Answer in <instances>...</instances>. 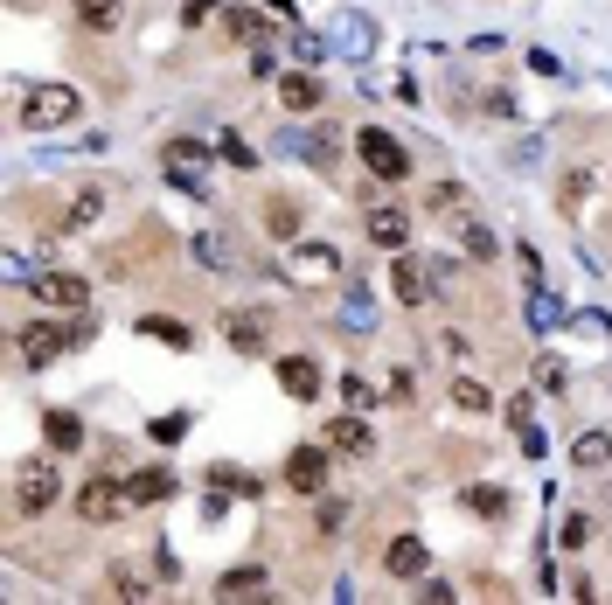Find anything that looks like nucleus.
Here are the masks:
<instances>
[{
  "instance_id": "obj_4",
  "label": "nucleus",
  "mask_w": 612,
  "mask_h": 605,
  "mask_svg": "<svg viewBox=\"0 0 612 605\" xmlns=\"http://www.w3.org/2000/svg\"><path fill=\"white\" fill-rule=\"evenodd\" d=\"M126 508H133V494H126V487H119L112 473L84 480V494H77V515H84V522H119Z\"/></svg>"
},
{
  "instance_id": "obj_23",
  "label": "nucleus",
  "mask_w": 612,
  "mask_h": 605,
  "mask_svg": "<svg viewBox=\"0 0 612 605\" xmlns=\"http://www.w3.org/2000/svg\"><path fill=\"white\" fill-rule=\"evenodd\" d=\"M578 466H612V432H585L578 439Z\"/></svg>"
},
{
  "instance_id": "obj_3",
  "label": "nucleus",
  "mask_w": 612,
  "mask_h": 605,
  "mask_svg": "<svg viewBox=\"0 0 612 605\" xmlns=\"http://www.w3.org/2000/svg\"><path fill=\"white\" fill-rule=\"evenodd\" d=\"M56 466L49 459H28L21 473H14V515H49V501H56Z\"/></svg>"
},
{
  "instance_id": "obj_38",
  "label": "nucleus",
  "mask_w": 612,
  "mask_h": 605,
  "mask_svg": "<svg viewBox=\"0 0 612 605\" xmlns=\"http://www.w3.org/2000/svg\"><path fill=\"white\" fill-rule=\"evenodd\" d=\"M153 578H160V585H174V578H181V564H174V550H153Z\"/></svg>"
},
{
  "instance_id": "obj_31",
  "label": "nucleus",
  "mask_w": 612,
  "mask_h": 605,
  "mask_svg": "<svg viewBox=\"0 0 612 605\" xmlns=\"http://www.w3.org/2000/svg\"><path fill=\"white\" fill-rule=\"evenodd\" d=\"M216 147H223V160H230V167H258V153L244 147V140H237V133H223V140H216Z\"/></svg>"
},
{
  "instance_id": "obj_19",
  "label": "nucleus",
  "mask_w": 612,
  "mask_h": 605,
  "mask_svg": "<svg viewBox=\"0 0 612 605\" xmlns=\"http://www.w3.org/2000/svg\"><path fill=\"white\" fill-rule=\"evenodd\" d=\"M42 432H49V446H56V453H77V446H84V418H77V411H49V425H42Z\"/></svg>"
},
{
  "instance_id": "obj_1",
  "label": "nucleus",
  "mask_w": 612,
  "mask_h": 605,
  "mask_svg": "<svg viewBox=\"0 0 612 605\" xmlns=\"http://www.w3.org/2000/svg\"><path fill=\"white\" fill-rule=\"evenodd\" d=\"M77 112H84V98H77L70 84H35V91H28V105H21V126L56 133V126H70Z\"/></svg>"
},
{
  "instance_id": "obj_14",
  "label": "nucleus",
  "mask_w": 612,
  "mask_h": 605,
  "mask_svg": "<svg viewBox=\"0 0 612 605\" xmlns=\"http://www.w3.org/2000/svg\"><path fill=\"white\" fill-rule=\"evenodd\" d=\"M279 383H286L293 404H313V397H320V369H313L306 355H279Z\"/></svg>"
},
{
  "instance_id": "obj_5",
  "label": "nucleus",
  "mask_w": 612,
  "mask_h": 605,
  "mask_svg": "<svg viewBox=\"0 0 612 605\" xmlns=\"http://www.w3.org/2000/svg\"><path fill=\"white\" fill-rule=\"evenodd\" d=\"M334 272H341V251L334 244H306V237L286 244V279H334Z\"/></svg>"
},
{
  "instance_id": "obj_8",
  "label": "nucleus",
  "mask_w": 612,
  "mask_h": 605,
  "mask_svg": "<svg viewBox=\"0 0 612 605\" xmlns=\"http://www.w3.org/2000/svg\"><path fill=\"white\" fill-rule=\"evenodd\" d=\"M28 293H35V300H42V306H70V313H77V306L91 300V286H84L77 272H42V279H35Z\"/></svg>"
},
{
  "instance_id": "obj_36",
  "label": "nucleus",
  "mask_w": 612,
  "mask_h": 605,
  "mask_svg": "<svg viewBox=\"0 0 612 605\" xmlns=\"http://www.w3.org/2000/svg\"><path fill=\"white\" fill-rule=\"evenodd\" d=\"M313 522H320V529H341V522H348V508H341V501H320V508H313Z\"/></svg>"
},
{
  "instance_id": "obj_15",
  "label": "nucleus",
  "mask_w": 612,
  "mask_h": 605,
  "mask_svg": "<svg viewBox=\"0 0 612 605\" xmlns=\"http://www.w3.org/2000/svg\"><path fill=\"white\" fill-rule=\"evenodd\" d=\"M98 216H105V188L91 181V188H77V202L63 209V223H56V230H63V237H77V230H91Z\"/></svg>"
},
{
  "instance_id": "obj_27",
  "label": "nucleus",
  "mask_w": 612,
  "mask_h": 605,
  "mask_svg": "<svg viewBox=\"0 0 612 605\" xmlns=\"http://www.w3.org/2000/svg\"><path fill=\"white\" fill-rule=\"evenodd\" d=\"M453 397H459V411H494V397H487V390H480L473 376H459V383H453Z\"/></svg>"
},
{
  "instance_id": "obj_40",
  "label": "nucleus",
  "mask_w": 612,
  "mask_h": 605,
  "mask_svg": "<svg viewBox=\"0 0 612 605\" xmlns=\"http://www.w3.org/2000/svg\"><path fill=\"white\" fill-rule=\"evenodd\" d=\"M522 453H529V459H543V453H550V439H543V432H536V418H529V425H522Z\"/></svg>"
},
{
  "instance_id": "obj_28",
  "label": "nucleus",
  "mask_w": 612,
  "mask_h": 605,
  "mask_svg": "<svg viewBox=\"0 0 612 605\" xmlns=\"http://www.w3.org/2000/svg\"><path fill=\"white\" fill-rule=\"evenodd\" d=\"M529 327H536V334H550V327H557V300H550L543 286H536V300H529Z\"/></svg>"
},
{
  "instance_id": "obj_33",
  "label": "nucleus",
  "mask_w": 612,
  "mask_h": 605,
  "mask_svg": "<svg viewBox=\"0 0 612 605\" xmlns=\"http://www.w3.org/2000/svg\"><path fill=\"white\" fill-rule=\"evenodd\" d=\"M536 390H564V362L543 355V362H536Z\"/></svg>"
},
{
  "instance_id": "obj_18",
  "label": "nucleus",
  "mask_w": 612,
  "mask_h": 605,
  "mask_svg": "<svg viewBox=\"0 0 612 605\" xmlns=\"http://www.w3.org/2000/svg\"><path fill=\"white\" fill-rule=\"evenodd\" d=\"M327 446L334 453H369V425L348 411V418H327Z\"/></svg>"
},
{
  "instance_id": "obj_32",
  "label": "nucleus",
  "mask_w": 612,
  "mask_h": 605,
  "mask_svg": "<svg viewBox=\"0 0 612 605\" xmlns=\"http://www.w3.org/2000/svg\"><path fill=\"white\" fill-rule=\"evenodd\" d=\"M195 258H202V265H230V244H223V237H202Z\"/></svg>"
},
{
  "instance_id": "obj_35",
  "label": "nucleus",
  "mask_w": 612,
  "mask_h": 605,
  "mask_svg": "<svg viewBox=\"0 0 612 605\" xmlns=\"http://www.w3.org/2000/svg\"><path fill=\"white\" fill-rule=\"evenodd\" d=\"M529 70H536V77H564V63H557L550 49H529Z\"/></svg>"
},
{
  "instance_id": "obj_16",
  "label": "nucleus",
  "mask_w": 612,
  "mask_h": 605,
  "mask_svg": "<svg viewBox=\"0 0 612 605\" xmlns=\"http://www.w3.org/2000/svg\"><path fill=\"white\" fill-rule=\"evenodd\" d=\"M160 160L181 174V188H195V167H209V147H202V140H167V147H160Z\"/></svg>"
},
{
  "instance_id": "obj_37",
  "label": "nucleus",
  "mask_w": 612,
  "mask_h": 605,
  "mask_svg": "<svg viewBox=\"0 0 612 605\" xmlns=\"http://www.w3.org/2000/svg\"><path fill=\"white\" fill-rule=\"evenodd\" d=\"M564 543H571V550L592 543V515H571V522H564Z\"/></svg>"
},
{
  "instance_id": "obj_10",
  "label": "nucleus",
  "mask_w": 612,
  "mask_h": 605,
  "mask_svg": "<svg viewBox=\"0 0 612 605\" xmlns=\"http://www.w3.org/2000/svg\"><path fill=\"white\" fill-rule=\"evenodd\" d=\"M286 480H293L300 494H320V487H327V446H300V453L286 459Z\"/></svg>"
},
{
  "instance_id": "obj_42",
  "label": "nucleus",
  "mask_w": 612,
  "mask_h": 605,
  "mask_svg": "<svg viewBox=\"0 0 612 605\" xmlns=\"http://www.w3.org/2000/svg\"><path fill=\"white\" fill-rule=\"evenodd\" d=\"M216 7H223V0H188V7H181V21H195V28H202V21H209Z\"/></svg>"
},
{
  "instance_id": "obj_17",
  "label": "nucleus",
  "mask_w": 612,
  "mask_h": 605,
  "mask_svg": "<svg viewBox=\"0 0 612 605\" xmlns=\"http://www.w3.org/2000/svg\"><path fill=\"white\" fill-rule=\"evenodd\" d=\"M140 334H147V341H160V348H195L188 320H174V313H147V320H140Z\"/></svg>"
},
{
  "instance_id": "obj_26",
  "label": "nucleus",
  "mask_w": 612,
  "mask_h": 605,
  "mask_svg": "<svg viewBox=\"0 0 612 605\" xmlns=\"http://www.w3.org/2000/svg\"><path fill=\"white\" fill-rule=\"evenodd\" d=\"M341 397H348V411H376V404H383V397H376L362 376H341Z\"/></svg>"
},
{
  "instance_id": "obj_6",
  "label": "nucleus",
  "mask_w": 612,
  "mask_h": 605,
  "mask_svg": "<svg viewBox=\"0 0 612 605\" xmlns=\"http://www.w3.org/2000/svg\"><path fill=\"white\" fill-rule=\"evenodd\" d=\"M70 348H77V334H63V327H49V320L21 327V362H28V369H49V362L70 355Z\"/></svg>"
},
{
  "instance_id": "obj_39",
  "label": "nucleus",
  "mask_w": 612,
  "mask_h": 605,
  "mask_svg": "<svg viewBox=\"0 0 612 605\" xmlns=\"http://www.w3.org/2000/svg\"><path fill=\"white\" fill-rule=\"evenodd\" d=\"M258 585H265V571H230L223 578V592H258Z\"/></svg>"
},
{
  "instance_id": "obj_11",
  "label": "nucleus",
  "mask_w": 612,
  "mask_h": 605,
  "mask_svg": "<svg viewBox=\"0 0 612 605\" xmlns=\"http://www.w3.org/2000/svg\"><path fill=\"white\" fill-rule=\"evenodd\" d=\"M126 494H133V508H160V501H174V473L167 466H140L126 480Z\"/></svg>"
},
{
  "instance_id": "obj_43",
  "label": "nucleus",
  "mask_w": 612,
  "mask_h": 605,
  "mask_svg": "<svg viewBox=\"0 0 612 605\" xmlns=\"http://www.w3.org/2000/svg\"><path fill=\"white\" fill-rule=\"evenodd\" d=\"M258 7H265L272 21H286V28H293V0H258Z\"/></svg>"
},
{
  "instance_id": "obj_13",
  "label": "nucleus",
  "mask_w": 612,
  "mask_h": 605,
  "mask_svg": "<svg viewBox=\"0 0 612 605\" xmlns=\"http://www.w3.org/2000/svg\"><path fill=\"white\" fill-rule=\"evenodd\" d=\"M425 564H432V550H425L418 536H397V543L383 550V571H390V578H425Z\"/></svg>"
},
{
  "instance_id": "obj_2",
  "label": "nucleus",
  "mask_w": 612,
  "mask_h": 605,
  "mask_svg": "<svg viewBox=\"0 0 612 605\" xmlns=\"http://www.w3.org/2000/svg\"><path fill=\"white\" fill-rule=\"evenodd\" d=\"M355 153H362V167H369L376 181H404V174H411L404 140H390L383 126H362V133H355Z\"/></svg>"
},
{
  "instance_id": "obj_20",
  "label": "nucleus",
  "mask_w": 612,
  "mask_h": 605,
  "mask_svg": "<svg viewBox=\"0 0 612 605\" xmlns=\"http://www.w3.org/2000/svg\"><path fill=\"white\" fill-rule=\"evenodd\" d=\"M119 14H126V0H77V28H91V35L119 28Z\"/></svg>"
},
{
  "instance_id": "obj_7",
  "label": "nucleus",
  "mask_w": 612,
  "mask_h": 605,
  "mask_svg": "<svg viewBox=\"0 0 612 605\" xmlns=\"http://www.w3.org/2000/svg\"><path fill=\"white\" fill-rule=\"evenodd\" d=\"M432 272H439V265H425V258H404V251H397V272H390V293H397L404 306H425V300H432Z\"/></svg>"
},
{
  "instance_id": "obj_9",
  "label": "nucleus",
  "mask_w": 612,
  "mask_h": 605,
  "mask_svg": "<svg viewBox=\"0 0 612 605\" xmlns=\"http://www.w3.org/2000/svg\"><path fill=\"white\" fill-rule=\"evenodd\" d=\"M279 105H286V112H320V105H327V91H320V77H306V70H286V77H279Z\"/></svg>"
},
{
  "instance_id": "obj_30",
  "label": "nucleus",
  "mask_w": 612,
  "mask_h": 605,
  "mask_svg": "<svg viewBox=\"0 0 612 605\" xmlns=\"http://www.w3.org/2000/svg\"><path fill=\"white\" fill-rule=\"evenodd\" d=\"M188 439V418L174 411V418H153V446H181Z\"/></svg>"
},
{
  "instance_id": "obj_41",
  "label": "nucleus",
  "mask_w": 612,
  "mask_h": 605,
  "mask_svg": "<svg viewBox=\"0 0 612 605\" xmlns=\"http://www.w3.org/2000/svg\"><path fill=\"white\" fill-rule=\"evenodd\" d=\"M529 418H536V397H515V404H508V425H515V432H522V425H529Z\"/></svg>"
},
{
  "instance_id": "obj_22",
  "label": "nucleus",
  "mask_w": 612,
  "mask_h": 605,
  "mask_svg": "<svg viewBox=\"0 0 612 605\" xmlns=\"http://www.w3.org/2000/svg\"><path fill=\"white\" fill-rule=\"evenodd\" d=\"M112 592H119V599H147L153 578L140 571V564H119V571H112Z\"/></svg>"
},
{
  "instance_id": "obj_29",
  "label": "nucleus",
  "mask_w": 612,
  "mask_h": 605,
  "mask_svg": "<svg viewBox=\"0 0 612 605\" xmlns=\"http://www.w3.org/2000/svg\"><path fill=\"white\" fill-rule=\"evenodd\" d=\"M459 244H466V258H494V237L480 223H459Z\"/></svg>"
},
{
  "instance_id": "obj_24",
  "label": "nucleus",
  "mask_w": 612,
  "mask_h": 605,
  "mask_svg": "<svg viewBox=\"0 0 612 605\" xmlns=\"http://www.w3.org/2000/svg\"><path fill=\"white\" fill-rule=\"evenodd\" d=\"M265 21H272L265 7H230V28H237L244 42H258V35H265Z\"/></svg>"
},
{
  "instance_id": "obj_21",
  "label": "nucleus",
  "mask_w": 612,
  "mask_h": 605,
  "mask_svg": "<svg viewBox=\"0 0 612 605\" xmlns=\"http://www.w3.org/2000/svg\"><path fill=\"white\" fill-rule=\"evenodd\" d=\"M459 508H466V515H494V522H501V515H508V494H501V487H466V494H459Z\"/></svg>"
},
{
  "instance_id": "obj_12",
  "label": "nucleus",
  "mask_w": 612,
  "mask_h": 605,
  "mask_svg": "<svg viewBox=\"0 0 612 605\" xmlns=\"http://www.w3.org/2000/svg\"><path fill=\"white\" fill-rule=\"evenodd\" d=\"M362 230H369V244H376V251H404L411 216H404V209H369V223H362Z\"/></svg>"
},
{
  "instance_id": "obj_34",
  "label": "nucleus",
  "mask_w": 612,
  "mask_h": 605,
  "mask_svg": "<svg viewBox=\"0 0 612 605\" xmlns=\"http://www.w3.org/2000/svg\"><path fill=\"white\" fill-rule=\"evenodd\" d=\"M320 49H327L320 35H306V28H293V56H306V63H320Z\"/></svg>"
},
{
  "instance_id": "obj_25",
  "label": "nucleus",
  "mask_w": 612,
  "mask_h": 605,
  "mask_svg": "<svg viewBox=\"0 0 612 605\" xmlns=\"http://www.w3.org/2000/svg\"><path fill=\"white\" fill-rule=\"evenodd\" d=\"M258 334H265V327H258V313H244V320H230V341H237L244 355H258V348H265Z\"/></svg>"
}]
</instances>
